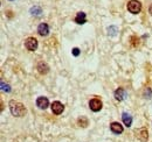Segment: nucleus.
Wrapping results in <instances>:
<instances>
[{"instance_id": "nucleus-19", "label": "nucleus", "mask_w": 152, "mask_h": 142, "mask_svg": "<svg viewBox=\"0 0 152 142\" xmlns=\"http://www.w3.org/2000/svg\"><path fill=\"white\" fill-rule=\"evenodd\" d=\"M149 13H150V14L152 15V5L150 6V7H149Z\"/></svg>"}, {"instance_id": "nucleus-3", "label": "nucleus", "mask_w": 152, "mask_h": 142, "mask_svg": "<svg viewBox=\"0 0 152 142\" xmlns=\"http://www.w3.org/2000/svg\"><path fill=\"white\" fill-rule=\"evenodd\" d=\"M25 47H26L29 51L37 50V48H38V40L34 38V37H28V38L25 41Z\"/></svg>"}, {"instance_id": "nucleus-20", "label": "nucleus", "mask_w": 152, "mask_h": 142, "mask_svg": "<svg viewBox=\"0 0 152 142\" xmlns=\"http://www.w3.org/2000/svg\"><path fill=\"white\" fill-rule=\"evenodd\" d=\"M10 1H13V0H10Z\"/></svg>"}, {"instance_id": "nucleus-17", "label": "nucleus", "mask_w": 152, "mask_h": 142, "mask_svg": "<svg viewBox=\"0 0 152 142\" xmlns=\"http://www.w3.org/2000/svg\"><path fill=\"white\" fill-rule=\"evenodd\" d=\"M1 89L2 91H6V92H10L11 91V88L8 84H5V83H1Z\"/></svg>"}, {"instance_id": "nucleus-10", "label": "nucleus", "mask_w": 152, "mask_h": 142, "mask_svg": "<svg viewBox=\"0 0 152 142\" xmlns=\"http://www.w3.org/2000/svg\"><path fill=\"white\" fill-rule=\"evenodd\" d=\"M138 135V139L140 140L142 142H146L148 141V130L145 129V128H142V129H139L138 132H136Z\"/></svg>"}, {"instance_id": "nucleus-9", "label": "nucleus", "mask_w": 152, "mask_h": 142, "mask_svg": "<svg viewBox=\"0 0 152 142\" xmlns=\"http://www.w3.org/2000/svg\"><path fill=\"white\" fill-rule=\"evenodd\" d=\"M110 130L114 134H122L123 133V126L119 122H113L110 125Z\"/></svg>"}, {"instance_id": "nucleus-6", "label": "nucleus", "mask_w": 152, "mask_h": 142, "mask_svg": "<svg viewBox=\"0 0 152 142\" xmlns=\"http://www.w3.org/2000/svg\"><path fill=\"white\" fill-rule=\"evenodd\" d=\"M37 106L41 109H46L47 107L49 106V101L46 97H39L37 99Z\"/></svg>"}, {"instance_id": "nucleus-12", "label": "nucleus", "mask_w": 152, "mask_h": 142, "mask_svg": "<svg viewBox=\"0 0 152 142\" xmlns=\"http://www.w3.org/2000/svg\"><path fill=\"white\" fill-rule=\"evenodd\" d=\"M122 120H123V122L126 127H130L131 124H132V117L130 114H128V113H123L122 114Z\"/></svg>"}, {"instance_id": "nucleus-14", "label": "nucleus", "mask_w": 152, "mask_h": 142, "mask_svg": "<svg viewBox=\"0 0 152 142\" xmlns=\"http://www.w3.org/2000/svg\"><path fill=\"white\" fill-rule=\"evenodd\" d=\"M31 13H32L33 15L40 17V15H41V13H42V11H41V8H40V7L35 6V7H32V9H31Z\"/></svg>"}, {"instance_id": "nucleus-16", "label": "nucleus", "mask_w": 152, "mask_h": 142, "mask_svg": "<svg viewBox=\"0 0 152 142\" xmlns=\"http://www.w3.org/2000/svg\"><path fill=\"white\" fill-rule=\"evenodd\" d=\"M78 124H80V126H82V127H86L88 125V120L86 118H81V119H78Z\"/></svg>"}, {"instance_id": "nucleus-8", "label": "nucleus", "mask_w": 152, "mask_h": 142, "mask_svg": "<svg viewBox=\"0 0 152 142\" xmlns=\"http://www.w3.org/2000/svg\"><path fill=\"white\" fill-rule=\"evenodd\" d=\"M38 33L40 34L41 36H47L49 34V27H48V25L47 23H40L38 27Z\"/></svg>"}, {"instance_id": "nucleus-18", "label": "nucleus", "mask_w": 152, "mask_h": 142, "mask_svg": "<svg viewBox=\"0 0 152 142\" xmlns=\"http://www.w3.org/2000/svg\"><path fill=\"white\" fill-rule=\"evenodd\" d=\"M80 53H81V51H80L78 48H74V49H73V55H74V56H78Z\"/></svg>"}, {"instance_id": "nucleus-2", "label": "nucleus", "mask_w": 152, "mask_h": 142, "mask_svg": "<svg viewBox=\"0 0 152 142\" xmlns=\"http://www.w3.org/2000/svg\"><path fill=\"white\" fill-rule=\"evenodd\" d=\"M128 11L132 14H138L142 11V4L137 0H131L128 2Z\"/></svg>"}, {"instance_id": "nucleus-4", "label": "nucleus", "mask_w": 152, "mask_h": 142, "mask_svg": "<svg viewBox=\"0 0 152 142\" xmlns=\"http://www.w3.org/2000/svg\"><path fill=\"white\" fill-rule=\"evenodd\" d=\"M102 106H103V104H102V101L99 100V99H91L90 101H89V107H90V109L93 111V112H98V111H101L102 109Z\"/></svg>"}, {"instance_id": "nucleus-11", "label": "nucleus", "mask_w": 152, "mask_h": 142, "mask_svg": "<svg viewBox=\"0 0 152 142\" xmlns=\"http://www.w3.org/2000/svg\"><path fill=\"white\" fill-rule=\"evenodd\" d=\"M86 21H87L86 13H84V12H78L77 15H76V18H75L76 23H78V25H83V23H86Z\"/></svg>"}, {"instance_id": "nucleus-15", "label": "nucleus", "mask_w": 152, "mask_h": 142, "mask_svg": "<svg viewBox=\"0 0 152 142\" xmlns=\"http://www.w3.org/2000/svg\"><path fill=\"white\" fill-rule=\"evenodd\" d=\"M108 34L110 36H115L117 34V27H115V26H110L109 28H108Z\"/></svg>"}, {"instance_id": "nucleus-1", "label": "nucleus", "mask_w": 152, "mask_h": 142, "mask_svg": "<svg viewBox=\"0 0 152 142\" xmlns=\"http://www.w3.org/2000/svg\"><path fill=\"white\" fill-rule=\"evenodd\" d=\"M8 105H10V111H11V113H12L14 117L21 118V117H23V115L27 113L26 107L23 106L21 103H19V101L11 100Z\"/></svg>"}, {"instance_id": "nucleus-7", "label": "nucleus", "mask_w": 152, "mask_h": 142, "mask_svg": "<svg viewBox=\"0 0 152 142\" xmlns=\"http://www.w3.org/2000/svg\"><path fill=\"white\" fill-rule=\"evenodd\" d=\"M125 97H126V92H125V90L124 89L118 88V89L115 91V99H116V100L122 101V100L125 99Z\"/></svg>"}, {"instance_id": "nucleus-13", "label": "nucleus", "mask_w": 152, "mask_h": 142, "mask_svg": "<svg viewBox=\"0 0 152 142\" xmlns=\"http://www.w3.org/2000/svg\"><path fill=\"white\" fill-rule=\"evenodd\" d=\"M38 71L41 73V75H46V73L49 71V67H48L46 63L40 62V63L38 64Z\"/></svg>"}, {"instance_id": "nucleus-5", "label": "nucleus", "mask_w": 152, "mask_h": 142, "mask_svg": "<svg viewBox=\"0 0 152 142\" xmlns=\"http://www.w3.org/2000/svg\"><path fill=\"white\" fill-rule=\"evenodd\" d=\"M64 111V106L62 105V103H60V101H54L53 104H52V112L54 113V114H61L62 112Z\"/></svg>"}]
</instances>
